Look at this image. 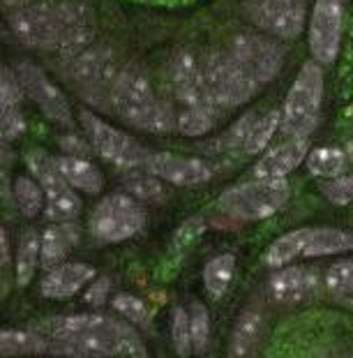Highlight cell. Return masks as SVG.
Wrapping results in <instances>:
<instances>
[{
	"mask_svg": "<svg viewBox=\"0 0 353 358\" xmlns=\"http://www.w3.org/2000/svg\"><path fill=\"white\" fill-rule=\"evenodd\" d=\"M49 340L51 354L70 358H145L132 326L104 315L53 317L35 326Z\"/></svg>",
	"mask_w": 353,
	"mask_h": 358,
	"instance_id": "6da1fadb",
	"label": "cell"
},
{
	"mask_svg": "<svg viewBox=\"0 0 353 358\" xmlns=\"http://www.w3.org/2000/svg\"><path fill=\"white\" fill-rule=\"evenodd\" d=\"M266 358H353V319L310 312L282 324Z\"/></svg>",
	"mask_w": 353,
	"mask_h": 358,
	"instance_id": "7a4b0ae2",
	"label": "cell"
},
{
	"mask_svg": "<svg viewBox=\"0 0 353 358\" xmlns=\"http://www.w3.org/2000/svg\"><path fill=\"white\" fill-rule=\"evenodd\" d=\"M111 109L127 125L150 134H166L178 127V118L164 102L157 100L145 72L134 63L120 70L111 95Z\"/></svg>",
	"mask_w": 353,
	"mask_h": 358,
	"instance_id": "3957f363",
	"label": "cell"
},
{
	"mask_svg": "<svg viewBox=\"0 0 353 358\" xmlns=\"http://www.w3.org/2000/svg\"><path fill=\"white\" fill-rule=\"evenodd\" d=\"M67 79L83 100L95 106H111V95L118 81V63L109 47H88L72 53L65 65Z\"/></svg>",
	"mask_w": 353,
	"mask_h": 358,
	"instance_id": "277c9868",
	"label": "cell"
},
{
	"mask_svg": "<svg viewBox=\"0 0 353 358\" xmlns=\"http://www.w3.org/2000/svg\"><path fill=\"white\" fill-rule=\"evenodd\" d=\"M353 250V231L333 229V227H303L280 236L264 255L266 266L282 268L301 257H330Z\"/></svg>",
	"mask_w": 353,
	"mask_h": 358,
	"instance_id": "5b68a950",
	"label": "cell"
},
{
	"mask_svg": "<svg viewBox=\"0 0 353 358\" xmlns=\"http://www.w3.org/2000/svg\"><path fill=\"white\" fill-rule=\"evenodd\" d=\"M321 100H324V72L317 60H310L301 67L284 100L282 132L287 136H310L317 127Z\"/></svg>",
	"mask_w": 353,
	"mask_h": 358,
	"instance_id": "8992f818",
	"label": "cell"
},
{
	"mask_svg": "<svg viewBox=\"0 0 353 358\" xmlns=\"http://www.w3.org/2000/svg\"><path fill=\"white\" fill-rule=\"evenodd\" d=\"M289 182L282 180H264L254 178L252 182H243L231 189H226L219 196V208L236 220H245V222H257V220H266L275 215L284 208L289 201Z\"/></svg>",
	"mask_w": 353,
	"mask_h": 358,
	"instance_id": "52a82bcc",
	"label": "cell"
},
{
	"mask_svg": "<svg viewBox=\"0 0 353 358\" xmlns=\"http://www.w3.org/2000/svg\"><path fill=\"white\" fill-rule=\"evenodd\" d=\"M203 79L217 109H233L254 97L259 83L236 63L231 53L215 51L206 58Z\"/></svg>",
	"mask_w": 353,
	"mask_h": 358,
	"instance_id": "ba28073f",
	"label": "cell"
},
{
	"mask_svg": "<svg viewBox=\"0 0 353 358\" xmlns=\"http://www.w3.org/2000/svg\"><path fill=\"white\" fill-rule=\"evenodd\" d=\"M145 224V210L139 199L125 192H113L95 206L90 231L99 243H122L136 236Z\"/></svg>",
	"mask_w": 353,
	"mask_h": 358,
	"instance_id": "9c48e42d",
	"label": "cell"
},
{
	"mask_svg": "<svg viewBox=\"0 0 353 358\" xmlns=\"http://www.w3.org/2000/svg\"><path fill=\"white\" fill-rule=\"evenodd\" d=\"M26 164L35 180L42 185L44 194H47V210H44V215L51 222H67V220H74L79 215L81 201L76 196L74 187L65 180L56 157H51L40 148H33L26 153Z\"/></svg>",
	"mask_w": 353,
	"mask_h": 358,
	"instance_id": "30bf717a",
	"label": "cell"
},
{
	"mask_svg": "<svg viewBox=\"0 0 353 358\" xmlns=\"http://www.w3.org/2000/svg\"><path fill=\"white\" fill-rule=\"evenodd\" d=\"M81 125L86 132L88 141L93 143V148L102 155L106 162L118 166L122 171L139 169L148 162V150L129 134L120 132L118 127L109 125L93 111H81Z\"/></svg>",
	"mask_w": 353,
	"mask_h": 358,
	"instance_id": "8fae6325",
	"label": "cell"
},
{
	"mask_svg": "<svg viewBox=\"0 0 353 358\" xmlns=\"http://www.w3.org/2000/svg\"><path fill=\"white\" fill-rule=\"evenodd\" d=\"M12 33L30 49L58 51V10L56 3H28L10 17Z\"/></svg>",
	"mask_w": 353,
	"mask_h": 358,
	"instance_id": "7c38bea8",
	"label": "cell"
},
{
	"mask_svg": "<svg viewBox=\"0 0 353 358\" xmlns=\"http://www.w3.org/2000/svg\"><path fill=\"white\" fill-rule=\"evenodd\" d=\"M14 72H17L24 93L40 106V111L44 116L60 127L74 129L70 102H67V97L60 93V88L40 70V67L35 63H28V60H21Z\"/></svg>",
	"mask_w": 353,
	"mask_h": 358,
	"instance_id": "4fadbf2b",
	"label": "cell"
},
{
	"mask_svg": "<svg viewBox=\"0 0 353 358\" xmlns=\"http://www.w3.org/2000/svg\"><path fill=\"white\" fill-rule=\"evenodd\" d=\"M231 56L259 86L273 81L282 70V49L264 35L243 33L231 42Z\"/></svg>",
	"mask_w": 353,
	"mask_h": 358,
	"instance_id": "5bb4252c",
	"label": "cell"
},
{
	"mask_svg": "<svg viewBox=\"0 0 353 358\" xmlns=\"http://www.w3.org/2000/svg\"><path fill=\"white\" fill-rule=\"evenodd\" d=\"M344 26V0H317L310 21V51L319 65L335 63Z\"/></svg>",
	"mask_w": 353,
	"mask_h": 358,
	"instance_id": "9a60e30c",
	"label": "cell"
},
{
	"mask_svg": "<svg viewBox=\"0 0 353 358\" xmlns=\"http://www.w3.org/2000/svg\"><path fill=\"white\" fill-rule=\"evenodd\" d=\"M252 21L268 35L294 40L305 24V0H252Z\"/></svg>",
	"mask_w": 353,
	"mask_h": 358,
	"instance_id": "2e32d148",
	"label": "cell"
},
{
	"mask_svg": "<svg viewBox=\"0 0 353 358\" xmlns=\"http://www.w3.org/2000/svg\"><path fill=\"white\" fill-rule=\"evenodd\" d=\"M56 10H58V51L72 56V53L88 49L97 33V21L93 10L83 3H74V0L56 3Z\"/></svg>",
	"mask_w": 353,
	"mask_h": 358,
	"instance_id": "e0dca14e",
	"label": "cell"
},
{
	"mask_svg": "<svg viewBox=\"0 0 353 358\" xmlns=\"http://www.w3.org/2000/svg\"><path fill=\"white\" fill-rule=\"evenodd\" d=\"M171 81L185 109H217L203 79V67L189 51H180L171 63Z\"/></svg>",
	"mask_w": 353,
	"mask_h": 358,
	"instance_id": "ac0fdd59",
	"label": "cell"
},
{
	"mask_svg": "<svg viewBox=\"0 0 353 358\" xmlns=\"http://www.w3.org/2000/svg\"><path fill=\"white\" fill-rule=\"evenodd\" d=\"M145 169L155 173L159 180L178 187H196L212 178L210 166L203 159L173 153H150Z\"/></svg>",
	"mask_w": 353,
	"mask_h": 358,
	"instance_id": "d6986e66",
	"label": "cell"
},
{
	"mask_svg": "<svg viewBox=\"0 0 353 358\" xmlns=\"http://www.w3.org/2000/svg\"><path fill=\"white\" fill-rule=\"evenodd\" d=\"M268 292L278 303L296 306V303H307L321 294V275L307 266H289L275 273L268 282Z\"/></svg>",
	"mask_w": 353,
	"mask_h": 358,
	"instance_id": "ffe728a7",
	"label": "cell"
},
{
	"mask_svg": "<svg viewBox=\"0 0 353 358\" xmlns=\"http://www.w3.org/2000/svg\"><path fill=\"white\" fill-rule=\"evenodd\" d=\"M310 155V136H289L278 148L268 150L254 166V178L282 180Z\"/></svg>",
	"mask_w": 353,
	"mask_h": 358,
	"instance_id": "44dd1931",
	"label": "cell"
},
{
	"mask_svg": "<svg viewBox=\"0 0 353 358\" xmlns=\"http://www.w3.org/2000/svg\"><path fill=\"white\" fill-rule=\"evenodd\" d=\"M93 278H95V268L90 264L65 262L47 273V278L42 280L40 292L44 299L65 301L79 292L83 285H88Z\"/></svg>",
	"mask_w": 353,
	"mask_h": 358,
	"instance_id": "7402d4cb",
	"label": "cell"
},
{
	"mask_svg": "<svg viewBox=\"0 0 353 358\" xmlns=\"http://www.w3.org/2000/svg\"><path fill=\"white\" fill-rule=\"evenodd\" d=\"M79 227H76L72 220L67 222H53L47 227L42 234V266L44 271H51L56 266L65 264L63 259L72 252V248L79 243Z\"/></svg>",
	"mask_w": 353,
	"mask_h": 358,
	"instance_id": "603a6c76",
	"label": "cell"
},
{
	"mask_svg": "<svg viewBox=\"0 0 353 358\" xmlns=\"http://www.w3.org/2000/svg\"><path fill=\"white\" fill-rule=\"evenodd\" d=\"M266 335V322L257 310H245L236 322L231 338V356L233 358H252L257 354Z\"/></svg>",
	"mask_w": 353,
	"mask_h": 358,
	"instance_id": "cb8c5ba5",
	"label": "cell"
},
{
	"mask_svg": "<svg viewBox=\"0 0 353 358\" xmlns=\"http://www.w3.org/2000/svg\"><path fill=\"white\" fill-rule=\"evenodd\" d=\"M56 162L60 166V171H63L65 180L70 182L74 189H81V192H86V194L102 192V187H104L102 171H99L93 162H88L86 157L63 155V157H56Z\"/></svg>",
	"mask_w": 353,
	"mask_h": 358,
	"instance_id": "d4e9b609",
	"label": "cell"
},
{
	"mask_svg": "<svg viewBox=\"0 0 353 358\" xmlns=\"http://www.w3.org/2000/svg\"><path fill=\"white\" fill-rule=\"evenodd\" d=\"M0 354L5 358L12 356H33V354H51L49 340L37 331H0Z\"/></svg>",
	"mask_w": 353,
	"mask_h": 358,
	"instance_id": "484cf974",
	"label": "cell"
},
{
	"mask_svg": "<svg viewBox=\"0 0 353 358\" xmlns=\"http://www.w3.org/2000/svg\"><path fill=\"white\" fill-rule=\"evenodd\" d=\"M307 169H310L312 176L317 178H337L347 171L349 157L347 150L342 148H333V146H324V148H314L307 155Z\"/></svg>",
	"mask_w": 353,
	"mask_h": 358,
	"instance_id": "4316f807",
	"label": "cell"
},
{
	"mask_svg": "<svg viewBox=\"0 0 353 358\" xmlns=\"http://www.w3.org/2000/svg\"><path fill=\"white\" fill-rule=\"evenodd\" d=\"M40 264H42V236L28 229L21 236L17 250V285L19 287L30 285V280H33Z\"/></svg>",
	"mask_w": 353,
	"mask_h": 358,
	"instance_id": "83f0119b",
	"label": "cell"
},
{
	"mask_svg": "<svg viewBox=\"0 0 353 358\" xmlns=\"http://www.w3.org/2000/svg\"><path fill=\"white\" fill-rule=\"evenodd\" d=\"M236 275V257L233 255H219L210 259L203 268V285L208 289L212 299H222L226 289L231 287Z\"/></svg>",
	"mask_w": 353,
	"mask_h": 358,
	"instance_id": "f1b7e54d",
	"label": "cell"
},
{
	"mask_svg": "<svg viewBox=\"0 0 353 358\" xmlns=\"http://www.w3.org/2000/svg\"><path fill=\"white\" fill-rule=\"evenodd\" d=\"M324 285L326 292L337 303L353 308V259H342V262H335L330 266L326 271Z\"/></svg>",
	"mask_w": 353,
	"mask_h": 358,
	"instance_id": "f546056e",
	"label": "cell"
},
{
	"mask_svg": "<svg viewBox=\"0 0 353 358\" xmlns=\"http://www.w3.org/2000/svg\"><path fill=\"white\" fill-rule=\"evenodd\" d=\"M44 189L37 180L19 176L14 180V201L26 217H37L44 208Z\"/></svg>",
	"mask_w": 353,
	"mask_h": 358,
	"instance_id": "4dcf8cb0",
	"label": "cell"
},
{
	"mask_svg": "<svg viewBox=\"0 0 353 358\" xmlns=\"http://www.w3.org/2000/svg\"><path fill=\"white\" fill-rule=\"evenodd\" d=\"M280 125H282V111H268L266 116H259L250 136H247V143H245L243 153L257 155L261 150H266V146L271 143L273 134L278 132Z\"/></svg>",
	"mask_w": 353,
	"mask_h": 358,
	"instance_id": "1f68e13d",
	"label": "cell"
},
{
	"mask_svg": "<svg viewBox=\"0 0 353 358\" xmlns=\"http://www.w3.org/2000/svg\"><path fill=\"white\" fill-rule=\"evenodd\" d=\"M125 187L129 194L136 196V199H159V196L164 194L162 185H159V178L152 171L145 169V166L127 171Z\"/></svg>",
	"mask_w": 353,
	"mask_h": 358,
	"instance_id": "d6a6232c",
	"label": "cell"
},
{
	"mask_svg": "<svg viewBox=\"0 0 353 358\" xmlns=\"http://www.w3.org/2000/svg\"><path fill=\"white\" fill-rule=\"evenodd\" d=\"M217 109H185L178 116V132L182 136H203L210 132Z\"/></svg>",
	"mask_w": 353,
	"mask_h": 358,
	"instance_id": "836d02e7",
	"label": "cell"
},
{
	"mask_svg": "<svg viewBox=\"0 0 353 358\" xmlns=\"http://www.w3.org/2000/svg\"><path fill=\"white\" fill-rule=\"evenodd\" d=\"M189 326H192V347L196 354H203L210 340V317L203 303L194 301L189 306Z\"/></svg>",
	"mask_w": 353,
	"mask_h": 358,
	"instance_id": "e575fe53",
	"label": "cell"
},
{
	"mask_svg": "<svg viewBox=\"0 0 353 358\" xmlns=\"http://www.w3.org/2000/svg\"><path fill=\"white\" fill-rule=\"evenodd\" d=\"M171 342L178 356L185 358L192 349V326H189V310L185 308H173L171 315Z\"/></svg>",
	"mask_w": 353,
	"mask_h": 358,
	"instance_id": "d590c367",
	"label": "cell"
},
{
	"mask_svg": "<svg viewBox=\"0 0 353 358\" xmlns=\"http://www.w3.org/2000/svg\"><path fill=\"white\" fill-rule=\"evenodd\" d=\"M319 189L330 203L347 206L353 201V173H342L337 178H324Z\"/></svg>",
	"mask_w": 353,
	"mask_h": 358,
	"instance_id": "8d00e7d4",
	"label": "cell"
},
{
	"mask_svg": "<svg viewBox=\"0 0 353 358\" xmlns=\"http://www.w3.org/2000/svg\"><path fill=\"white\" fill-rule=\"evenodd\" d=\"M113 310L120 312L122 317L134 322L136 326H148L150 322V312L145 308V303L132 294H118L116 299H113Z\"/></svg>",
	"mask_w": 353,
	"mask_h": 358,
	"instance_id": "74e56055",
	"label": "cell"
},
{
	"mask_svg": "<svg viewBox=\"0 0 353 358\" xmlns=\"http://www.w3.org/2000/svg\"><path fill=\"white\" fill-rule=\"evenodd\" d=\"M21 97H24V88H21L17 72L3 67V74H0V111L19 109Z\"/></svg>",
	"mask_w": 353,
	"mask_h": 358,
	"instance_id": "f35d334b",
	"label": "cell"
},
{
	"mask_svg": "<svg viewBox=\"0 0 353 358\" xmlns=\"http://www.w3.org/2000/svg\"><path fill=\"white\" fill-rule=\"evenodd\" d=\"M203 220L201 217H192V220H187L185 224L180 227L178 231H175V236H173V252L175 255H182L185 252L187 248H192L196 243V238L199 236L203 234Z\"/></svg>",
	"mask_w": 353,
	"mask_h": 358,
	"instance_id": "ab89813d",
	"label": "cell"
},
{
	"mask_svg": "<svg viewBox=\"0 0 353 358\" xmlns=\"http://www.w3.org/2000/svg\"><path fill=\"white\" fill-rule=\"evenodd\" d=\"M257 118H259V113L254 111H250V113H245V116L238 120V123L229 129V134H226V148H233V150H245V143H247V136L252 132V127H254L257 123Z\"/></svg>",
	"mask_w": 353,
	"mask_h": 358,
	"instance_id": "60d3db41",
	"label": "cell"
},
{
	"mask_svg": "<svg viewBox=\"0 0 353 358\" xmlns=\"http://www.w3.org/2000/svg\"><path fill=\"white\" fill-rule=\"evenodd\" d=\"M0 129H3V141H14L26 132V118L21 109H10L0 113Z\"/></svg>",
	"mask_w": 353,
	"mask_h": 358,
	"instance_id": "b9f144b4",
	"label": "cell"
},
{
	"mask_svg": "<svg viewBox=\"0 0 353 358\" xmlns=\"http://www.w3.org/2000/svg\"><path fill=\"white\" fill-rule=\"evenodd\" d=\"M109 289H111V280L109 278H97L93 285L88 287L83 301H86L88 306H102V303L106 301V296H109Z\"/></svg>",
	"mask_w": 353,
	"mask_h": 358,
	"instance_id": "7bdbcfd3",
	"label": "cell"
},
{
	"mask_svg": "<svg viewBox=\"0 0 353 358\" xmlns=\"http://www.w3.org/2000/svg\"><path fill=\"white\" fill-rule=\"evenodd\" d=\"M58 143H60V148L65 150V155L86 157V159H88V155H90V148H88L86 143H83L76 134H65V136H60Z\"/></svg>",
	"mask_w": 353,
	"mask_h": 358,
	"instance_id": "ee69618b",
	"label": "cell"
},
{
	"mask_svg": "<svg viewBox=\"0 0 353 358\" xmlns=\"http://www.w3.org/2000/svg\"><path fill=\"white\" fill-rule=\"evenodd\" d=\"M0 262H3V268L10 264V243H7V231L0 229Z\"/></svg>",
	"mask_w": 353,
	"mask_h": 358,
	"instance_id": "f6af8a7d",
	"label": "cell"
},
{
	"mask_svg": "<svg viewBox=\"0 0 353 358\" xmlns=\"http://www.w3.org/2000/svg\"><path fill=\"white\" fill-rule=\"evenodd\" d=\"M5 5H10V7H24V5H28L30 0H3Z\"/></svg>",
	"mask_w": 353,
	"mask_h": 358,
	"instance_id": "bcb514c9",
	"label": "cell"
},
{
	"mask_svg": "<svg viewBox=\"0 0 353 358\" xmlns=\"http://www.w3.org/2000/svg\"><path fill=\"white\" fill-rule=\"evenodd\" d=\"M344 150H347V157H349V162L353 164V141H349V143H347V148H344Z\"/></svg>",
	"mask_w": 353,
	"mask_h": 358,
	"instance_id": "7dc6e473",
	"label": "cell"
}]
</instances>
